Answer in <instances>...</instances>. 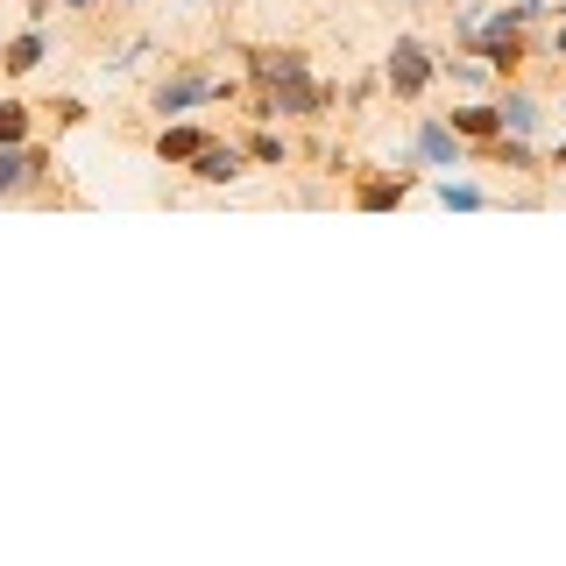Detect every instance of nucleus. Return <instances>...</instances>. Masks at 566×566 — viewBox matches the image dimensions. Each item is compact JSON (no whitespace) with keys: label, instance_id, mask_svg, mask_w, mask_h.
I'll list each match as a JSON object with an SVG mask.
<instances>
[{"label":"nucleus","instance_id":"nucleus-1","mask_svg":"<svg viewBox=\"0 0 566 566\" xmlns=\"http://www.w3.org/2000/svg\"><path fill=\"white\" fill-rule=\"evenodd\" d=\"M468 50L482 57V71L489 78H517L524 71V57H531V35H524V22L495 0V8H482V22H474V35H468Z\"/></svg>","mask_w":566,"mask_h":566},{"label":"nucleus","instance_id":"nucleus-2","mask_svg":"<svg viewBox=\"0 0 566 566\" xmlns=\"http://www.w3.org/2000/svg\"><path fill=\"white\" fill-rule=\"evenodd\" d=\"M234 85L220 78V71H206V64H177V71H164L156 78V93H149V114H191V106H220Z\"/></svg>","mask_w":566,"mask_h":566},{"label":"nucleus","instance_id":"nucleus-3","mask_svg":"<svg viewBox=\"0 0 566 566\" xmlns=\"http://www.w3.org/2000/svg\"><path fill=\"white\" fill-rule=\"evenodd\" d=\"M439 78V57H432V43L424 35H397L389 43V57H382V85L397 99H424V85Z\"/></svg>","mask_w":566,"mask_h":566},{"label":"nucleus","instance_id":"nucleus-4","mask_svg":"<svg viewBox=\"0 0 566 566\" xmlns=\"http://www.w3.org/2000/svg\"><path fill=\"white\" fill-rule=\"evenodd\" d=\"M403 164L411 170H460L468 164V142L447 128V114H418L411 142H403Z\"/></svg>","mask_w":566,"mask_h":566},{"label":"nucleus","instance_id":"nucleus-5","mask_svg":"<svg viewBox=\"0 0 566 566\" xmlns=\"http://www.w3.org/2000/svg\"><path fill=\"white\" fill-rule=\"evenodd\" d=\"M495 114H503V135H517V142H538V128H545V99L510 78H495Z\"/></svg>","mask_w":566,"mask_h":566},{"label":"nucleus","instance_id":"nucleus-6","mask_svg":"<svg viewBox=\"0 0 566 566\" xmlns=\"http://www.w3.org/2000/svg\"><path fill=\"white\" fill-rule=\"evenodd\" d=\"M50 177V149H35V142H14V149H0V199H22Z\"/></svg>","mask_w":566,"mask_h":566},{"label":"nucleus","instance_id":"nucleus-7","mask_svg":"<svg viewBox=\"0 0 566 566\" xmlns=\"http://www.w3.org/2000/svg\"><path fill=\"white\" fill-rule=\"evenodd\" d=\"M248 71H255V85H262V93H276V85L305 78L312 57H305L297 43H262V50H248Z\"/></svg>","mask_w":566,"mask_h":566},{"label":"nucleus","instance_id":"nucleus-8","mask_svg":"<svg viewBox=\"0 0 566 566\" xmlns=\"http://www.w3.org/2000/svg\"><path fill=\"white\" fill-rule=\"evenodd\" d=\"M185 177H199V185H241V177H248V149H241V142H220V135H212L206 149L185 164Z\"/></svg>","mask_w":566,"mask_h":566},{"label":"nucleus","instance_id":"nucleus-9","mask_svg":"<svg viewBox=\"0 0 566 566\" xmlns=\"http://www.w3.org/2000/svg\"><path fill=\"white\" fill-rule=\"evenodd\" d=\"M43 57H50V29H43V22L0 35V71H8V78H29V71H43Z\"/></svg>","mask_w":566,"mask_h":566},{"label":"nucleus","instance_id":"nucleus-10","mask_svg":"<svg viewBox=\"0 0 566 566\" xmlns=\"http://www.w3.org/2000/svg\"><path fill=\"white\" fill-rule=\"evenodd\" d=\"M447 128L468 142V149H482V142L503 135V114H495V99H460L453 114H447Z\"/></svg>","mask_w":566,"mask_h":566},{"label":"nucleus","instance_id":"nucleus-11","mask_svg":"<svg viewBox=\"0 0 566 566\" xmlns=\"http://www.w3.org/2000/svg\"><path fill=\"white\" fill-rule=\"evenodd\" d=\"M206 128H191V120H164V128H156V142H149V149H156V164H170V170H185L191 164V156H199L206 149Z\"/></svg>","mask_w":566,"mask_h":566},{"label":"nucleus","instance_id":"nucleus-12","mask_svg":"<svg viewBox=\"0 0 566 566\" xmlns=\"http://www.w3.org/2000/svg\"><path fill=\"white\" fill-rule=\"evenodd\" d=\"M418 177L411 170H389V177H361V185H354V206L361 212H389V206H403V191H411Z\"/></svg>","mask_w":566,"mask_h":566},{"label":"nucleus","instance_id":"nucleus-13","mask_svg":"<svg viewBox=\"0 0 566 566\" xmlns=\"http://www.w3.org/2000/svg\"><path fill=\"white\" fill-rule=\"evenodd\" d=\"M432 199L447 206V212H482V206H495L489 191L474 185V177H439V185H432Z\"/></svg>","mask_w":566,"mask_h":566},{"label":"nucleus","instance_id":"nucleus-14","mask_svg":"<svg viewBox=\"0 0 566 566\" xmlns=\"http://www.w3.org/2000/svg\"><path fill=\"white\" fill-rule=\"evenodd\" d=\"M241 149H248V164H262V170H283V164H291V142H283L276 128H255Z\"/></svg>","mask_w":566,"mask_h":566},{"label":"nucleus","instance_id":"nucleus-15","mask_svg":"<svg viewBox=\"0 0 566 566\" xmlns=\"http://www.w3.org/2000/svg\"><path fill=\"white\" fill-rule=\"evenodd\" d=\"M29 120H35V106H29V99H0V149L29 142Z\"/></svg>","mask_w":566,"mask_h":566},{"label":"nucleus","instance_id":"nucleus-16","mask_svg":"<svg viewBox=\"0 0 566 566\" xmlns=\"http://www.w3.org/2000/svg\"><path fill=\"white\" fill-rule=\"evenodd\" d=\"M503 8L517 14V22H531V14H545V8H553V0H503Z\"/></svg>","mask_w":566,"mask_h":566},{"label":"nucleus","instance_id":"nucleus-17","mask_svg":"<svg viewBox=\"0 0 566 566\" xmlns=\"http://www.w3.org/2000/svg\"><path fill=\"white\" fill-rule=\"evenodd\" d=\"M50 8H57V0H22V14H29V22H50Z\"/></svg>","mask_w":566,"mask_h":566},{"label":"nucleus","instance_id":"nucleus-18","mask_svg":"<svg viewBox=\"0 0 566 566\" xmlns=\"http://www.w3.org/2000/svg\"><path fill=\"white\" fill-rule=\"evenodd\" d=\"M57 8H71V14H93V8H99V0H57Z\"/></svg>","mask_w":566,"mask_h":566},{"label":"nucleus","instance_id":"nucleus-19","mask_svg":"<svg viewBox=\"0 0 566 566\" xmlns=\"http://www.w3.org/2000/svg\"><path fill=\"white\" fill-rule=\"evenodd\" d=\"M99 8H114V14H135V8H142V0H99Z\"/></svg>","mask_w":566,"mask_h":566},{"label":"nucleus","instance_id":"nucleus-20","mask_svg":"<svg viewBox=\"0 0 566 566\" xmlns=\"http://www.w3.org/2000/svg\"><path fill=\"white\" fill-rule=\"evenodd\" d=\"M553 50H559V57H566V14H559V29H553Z\"/></svg>","mask_w":566,"mask_h":566},{"label":"nucleus","instance_id":"nucleus-21","mask_svg":"<svg viewBox=\"0 0 566 566\" xmlns=\"http://www.w3.org/2000/svg\"><path fill=\"white\" fill-rule=\"evenodd\" d=\"M389 8H432V0H389Z\"/></svg>","mask_w":566,"mask_h":566},{"label":"nucleus","instance_id":"nucleus-22","mask_svg":"<svg viewBox=\"0 0 566 566\" xmlns=\"http://www.w3.org/2000/svg\"><path fill=\"white\" fill-rule=\"evenodd\" d=\"M553 170H566V142H559V149H553Z\"/></svg>","mask_w":566,"mask_h":566},{"label":"nucleus","instance_id":"nucleus-23","mask_svg":"<svg viewBox=\"0 0 566 566\" xmlns=\"http://www.w3.org/2000/svg\"><path fill=\"white\" fill-rule=\"evenodd\" d=\"M191 8H212V0H191Z\"/></svg>","mask_w":566,"mask_h":566},{"label":"nucleus","instance_id":"nucleus-24","mask_svg":"<svg viewBox=\"0 0 566 566\" xmlns=\"http://www.w3.org/2000/svg\"><path fill=\"white\" fill-rule=\"evenodd\" d=\"M553 8H559V14H566V0H553Z\"/></svg>","mask_w":566,"mask_h":566},{"label":"nucleus","instance_id":"nucleus-25","mask_svg":"<svg viewBox=\"0 0 566 566\" xmlns=\"http://www.w3.org/2000/svg\"><path fill=\"white\" fill-rule=\"evenodd\" d=\"M559 114H566V93H559Z\"/></svg>","mask_w":566,"mask_h":566}]
</instances>
